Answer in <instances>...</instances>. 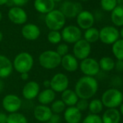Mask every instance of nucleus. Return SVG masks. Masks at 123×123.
<instances>
[{
    "instance_id": "nucleus-8",
    "label": "nucleus",
    "mask_w": 123,
    "mask_h": 123,
    "mask_svg": "<svg viewBox=\"0 0 123 123\" xmlns=\"http://www.w3.org/2000/svg\"><path fill=\"white\" fill-rule=\"evenodd\" d=\"M119 39V31L114 26H105L99 31V40L104 44L110 45Z\"/></svg>"
},
{
    "instance_id": "nucleus-47",
    "label": "nucleus",
    "mask_w": 123,
    "mask_h": 123,
    "mask_svg": "<svg viewBox=\"0 0 123 123\" xmlns=\"http://www.w3.org/2000/svg\"><path fill=\"white\" fill-rule=\"evenodd\" d=\"M119 36H121L122 39H123V28L119 31Z\"/></svg>"
},
{
    "instance_id": "nucleus-32",
    "label": "nucleus",
    "mask_w": 123,
    "mask_h": 123,
    "mask_svg": "<svg viewBox=\"0 0 123 123\" xmlns=\"http://www.w3.org/2000/svg\"><path fill=\"white\" fill-rule=\"evenodd\" d=\"M47 40L51 44L60 43L62 39L61 33L57 31H50L47 35Z\"/></svg>"
},
{
    "instance_id": "nucleus-3",
    "label": "nucleus",
    "mask_w": 123,
    "mask_h": 123,
    "mask_svg": "<svg viewBox=\"0 0 123 123\" xmlns=\"http://www.w3.org/2000/svg\"><path fill=\"white\" fill-rule=\"evenodd\" d=\"M101 101L104 106L108 109H116L122 104L123 94L117 88H109L103 93Z\"/></svg>"
},
{
    "instance_id": "nucleus-22",
    "label": "nucleus",
    "mask_w": 123,
    "mask_h": 123,
    "mask_svg": "<svg viewBox=\"0 0 123 123\" xmlns=\"http://www.w3.org/2000/svg\"><path fill=\"white\" fill-rule=\"evenodd\" d=\"M37 98L40 104L47 106L56 99V93L51 88H46L40 91Z\"/></svg>"
},
{
    "instance_id": "nucleus-26",
    "label": "nucleus",
    "mask_w": 123,
    "mask_h": 123,
    "mask_svg": "<svg viewBox=\"0 0 123 123\" xmlns=\"http://www.w3.org/2000/svg\"><path fill=\"white\" fill-rule=\"evenodd\" d=\"M100 70L105 72L111 71L115 66V62L110 56H103L100 59L98 62Z\"/></svg>"
},
{
    "instance_id": "nucleus-7",
    "label": "nucleus",
    "mask_w": 123,
    "mask_h": 123,
    "mask_svg": "<svg viewBox=\"0 0 123 123\" xmlns=\"http://www.w3.org/2000/svg\"><path fill=\"white\" fill-rule=\"evenodd\" d=\"M50 84V88L55 93H62L68 88L70 80L65 74L58 73L51 78Z\"/></svg>"
},
{
    "instance_id": "nucleus-13",
    "label": "nucleus",
    "mask_w": 123,
    "mask_h": 123,
    "mask_svg": "<svg viewBox=\"0 0 123 123\" xmlns=\"http://www.w3.org/2000/svg\"><path fill=\"white\" fill-rule=\"evenodd\" d=\"M78 28L83 30H87L93 27L95 21L93 15L87 10H82L76 17Z\"/></svg>"
},
{
    "instance_id": "nucleus-48",
    "label": "nucleus",
    "mask_w": 123,
    "mask_h": 123,
    "mask_svg": "<svg viewBox=\"0 0 123 123\" xmlns=\"http://www.w3.org/2000/svg\"><path fill=\"white\" fill-rule=\"evenodd\" d=\"M2 39H3V34H2V32L0 31V43L2 42Z\"/></svg>"
},
{
    "instance_id": "nucleus-9",
    "label": "nucleus",
    "mask_w": 123,
    "mask_h": 123,
    "mask_svg": "<svg viewBox=\"0 0 123 123\" xmlns=\"http://www.w3.org/2000/svg\"><path fill=\"white\" fill-rule=\"evenodd\" d=\"M79 68L85 76L93 77L100 71L98 62L91 57H88L82 60L79 64Z\"/></svg>"
},
{
    "instance_id": "nucleus-45",
    "label": "nucleus",
    "mask_w": 123,
    "mask_h": 123,
    "mask_svg": "<svg viewBox=\"0 0 123 123\" xmlns=\"http://www.w3.org/2000/svg\"><path fill=\"white\" fill-rule=\"evenodd\" d=\"M119 111L120 114L123 116V104H122L120 105V107H119Z\"/></svg>"
},
{
    "instance_id": "nucleus-52",
    "label": "nucleus",
    "mask_w": 123,
    "mask_h": 123,
    "mask_svg": "<svg viewBox=\"0 0 123 123\" xmlns=\"http://www.w3.org/2000/svg\"><path fill=\"white\" fill-rule=\"evenodd\" d=\"M43 123H51L50 122H43Z\"/></svg>"
},
{
    "instance_id": "nucleus-39",
    "label": "nucleus",
    "mask_w": 123,
    "mask_h": 123,
    "mask_svg": "<svg viewBox=\"0 0 123 123\" xmlns=\"http://www.w3.org/2000/svg\"><path fill=\"white\" fill-rule=\"evenodd\" d=\"M114 68H116V70L119 72L123 71V61L117 60V62H115Z\"/></svg>"
},
{
    "instance_id": "nucleus-51",
    "label": "nucleus",
    "mask_w": 123,
    "mask_h": 123,
    "mask_svg": "<svg viewBox=\"0 0 123 123\" xmlns=\"http://www.w3.org/2000/svg\"><path fill=\"white\" fill-rule=\"evenodd\" d=\"M80 1H83V2H86V1H88V0H80Z\"/></svg>"
},
{
    "instance_id": "nucleus-4",
    "label": "nucleus",
    "mask_w": 123,
    "mask_h": 123,
    "mask_svg": "<svg viewBox=\"0 0 123 123\" xmlns=\"http://www.w3.org/2000/svg\"><path fill=\"white\" fill-rule=\"evenodd\" d=\"M62 57L54 50H46L38 56L39 65L44 69L53 70L58 68L61 63Z\"/></svg>"
},
{
    "instance_id": "nucleus-30",
    "label": "nucleus",
    "mask_w": 123,
    "mask_h": 123,
    "mask_svg": "<svg viewBox=\"0 0 123 123\" xmlns=\"http://www.w3.org/2000/svg\"><path fill=\"white\" fill-rule=\"evenodd\" d=\"M7 123H28V119L23 114L18 111L8 115Z\"/></svg>"
},
{
    "instance_id": "nucleus-41",
    "label": "nucleus",
    "mask_w": 123,
    "mask_h": 123,
    "mask_svg": "<svg viewBox=\"0 0 123 123\" xmlns=\"http://www.w3.org/2000/svg\"><path fill=\"white\" fill-rule=\"evenodd\" d=\"M20 78L23 80L24 81H26L28 80L29 78V75H28V73H22L20 74Z\"/></svg>"
},
{
    "instance_id": "nucleus-15",
    "label": "nucleus",
    "mask_w": 123,
    "mask_h": 123,
    "mask_svg": "<svg viewBox=\"0 0 123 123\" xmlns=\"http://www.w3.org/2000/svg\"><path fill=\"white\" fill-rule=\"evenodd\" d=\"M39 93L40 86L37 82L33 80L26 83L22 90L23 96L27 100H33L37 98Z\"/></svg>"
},
{
    "instance_id": "nucleus-1",
    "label": "nucleus",
    "mask_w": 123,
    "mask_h": 123,
    "mask_svg": "<svg viewBox=\"0 0 123 123\" xmlns=\"http://www.w3.org/2000/svg\"><path fill=\"white\" fill-rule=\"evenodd\" d=\"M98 83L94 77L83 76L78 79L75 86V92L80 99H90L97 93Z\"/></svg>"
},
{
    "instance_id": "nucleus-28",
    "label": "nucleus",
    "mask_w": 123,
    "mask_h": 123,
    "mask_svg": "<svg viewBox=\"0 0 123 123\" xmlns=\"http://www.w3.org/2000/svg\"><path fill=\"white\" fill-rule=\"evenodd\" d=\"M111 51L117 60L123 61V39H118L112 44Z\"/></svg>"
},
{
    "instance_id": "nucleus-16",
    "label": "nucleus",
    "mask_w": 123,
    "mask_h": 123,
    "mask_svg": "<svg viewBox=\"0 0 123 123\" xmlns=\"http://www.w3.org/2000/svg\"><path fill=\"white\" fill-rule=\"evenodd\" d=\"M52 114L50 107L46 105H37L33 110V116L35 119L42 123L49 122Z\"/></svg>"
},
{
    "instance_id": "nucleus-20",
    "label": "nucleus",
    "mask_w": 123,
    "mask_h": 123,
    "mask_svg": "<svg viewBox=\"0 0 123 123\" xmlns=\"http://www.w3.org/2000/svg\"><path fill=\"white\" fill-rule=\"evenodd\" d=\"M64 118L67 123H80L82 119V112L75 106H70L65 110Z\"/></svg>"
},
{
    "instance_id": "nucleus-11",
    "label": "nucleus",
    "mask_w": 123,
    "mask_h": 123,
    "mask_svg": "<svg viewBox=\"0 0 123 123\" xmlns=\"http://www.w3.org/2000/svg\"><path fill=\"white\" fill-rule=\"evenodd\" d=\"M2 104L4 109L11 114L18 112L20 110L22 106V100L18 96L10 93L3 98Z\"/></svg>"
},
{
    "instance_id": "nucleus-49",
    "label": "nucleus",
    "mask_w": 123,
    "mask_h": 123,
    "mask_svg": "<svg viewBox=\"0 0 123 123\" xmlns=\"http://www.w3.org/2000/svg\"><path fill=\"white\" fill-rule=\"evenodd\" d=\"M53 1H54V2H60L62 1V0H53Z\"/></svg>"
},
{
    "instance_id": "nucleus-46",
    "label": "nucleus",
    "mask_w": 123,
    "mask_h": 123,
    "mask_svg": "<svg viewBox=\"0 0 123 123\" xmlns=\"http://www.w3.org/2000/svg\"><path fill=\"white\" fill-rule=\"evenodd\" d=\"M117 5H123V0H117Z\"/></svg>"
},
{
    "instance_id": "nucleus-29",
    "label": "nucleus",
    "mask_w": 123,
    "mask_h": 123,
    "mask_svg": "<svg viewBox=\"0 0 123 123\" xmlns=\"http://www.w3.org/2000/svg\"><path fill=\"white\" fill-rule=\"evenodd\" d=\"M103 108H104V105L101 99L98 98L92 99L88 104V109L91 114H98L102 111Z\"/></svg>"
},
{
    "instance_id": "nucleus-40",
    "label": "nucleus",
    "mask_w": 123,
    "mask_h": 123,
    "mask_svg": "<svg viewBox=\"0 0 123 123\" xmlns=\"http://www.w3.org/2000/svg\"><path fill=\"white\" fill-rule=\"evenodd\" d=\"M7 117L5 113L0 112V123H7Z\"/></svg>"
},
{
    "instance_id": "nucleus-23",
    "label": "nucleus",
    "mask_w": 123,
    "mask_h": 123,
    "mask_svg": "<svg viewBox=\"0 0 123 123\" xmlns=\"http://www.w3.org/2000/svg\"><path fill=\"white\" fill-rule=\"evenodd\" d=\"M101 119L103 123H119L121 114L117 109H108L104 112Z\"/></svg>"
},
{
    "instance_id": "nucleus-24",
    "label": "nucleus",
    "mask_w": 123,
    "mask_h": 123,
    "mask_svg": "<svg viewBox=\"0 0 123 123\" xmlns=\"http://www.w3.org/2000/svg\"><path fill=\"white\" fill-rule=\"evenodd\" d=\"M61 100L62 101L66 106H75L79 100L75 91L68 88L62 93H61Z\"/></svg>"
},
{
    "instance_id": "nucleus-2",
    "label": "nucleus",
    "mask_w": 123,
    "mask_h": 123,
    "mask_svg": "<svg viewBox=\"0 0 123 123\" xmlns=\"http://www.w3.org/2000/svg\"><path fill=\"white\" fill-rule=\"evenodd\" d=\"M34 59L33 56L26 51L19 53L12 62L13 69L18 73H28L33 67Z\"/></svg>"
},
{
    "instance_id": "nucleus-14",
    "label": "nucleus",
    "mask_w": 123,
    "mask_h": 123,
    "mask_svg": "<svg viewBox=\"0 0 123 123\" xmlns=\"http://www.w3.org/2000/svg\"><path fill=\"white\" fill-rule=\"evenodd\" d=\"M8 18L12 23L17 25H23L26 23L28 15L21 7H13L8 12Z\"/></svg>"
},
{
    "instance_id": "nucleus-19",
    "label": "nucleus",
    "mask_w": 123,
    "mask_h": 123,
    "mask_svg": "<svg viewBox=\"0 0 123 123\" xmlns=\"http://www.w3.org/2000/svg\"><path fill=\"white\" fill-rule=\"evenodd\" d=\"M12 62L6 56L0 54V78H7L13 71Z\"/></svg>"
},
{
    "instance_id": "nucleus-17",
    "label": "nucleus",
    "mask_w": 123,
    "mask_h": 123,
    "mask_svg": "<svg viewBox=\"0 0 123 123\" xmlns=\"http://www.w3.org/2000/svg\"><path fill=\"white\" fill-rule=\"evenodd\" d=\"M22 36L28 41H35L41 35V30L38 25L33 23H28L23 25L21 30Z\"/></svg>"
},
{
    "instance_id": "nucleus-50",
    "label": "nucleus",
    "mask_w": 123,
    "mask_h": 123,
    "mask_svg": "<svg viewBox=\"0 0 123 123\" xmlns=\"http://www.w3.org/2000/svg\"><path fill=\"white\" fill-rule=\"evenodd\" d=\"M2 12L0 11V21L2 20Z\"/></svg>"
},
{
    "instance_id": "nucleus-44",
    "label": "nucleus",
    "mask_w": 123,
    "mask_h": 123,
    "mask_svg": "<svg viewBox=\"0 0 123 123\" xmlns=\"http://www.w3.org/2000/svg\"><path fill=\"white\" fill-rule=\"evenodd\" d=\"M8 2H9V0H0V6H2L7 4Z\"/></svg>"
},
{
    "instance_id": "nucleus-25",
    "label": "nucleus",
    "mask_w": 123,
    "mask_h": 123,
    "mask_svg": "<svg viewBox=\"0 0 123 123\" xmlns=\"http://www.w3.org/2000/svg\"><path fill=\"white\" fill-rule=\"evenodd\" d=\"M111 12L112 23L118 27L123 26V5H117Z\"/></svg>"
},
{
    "instance_id": "nucleus-12",
    "label": "nucleus",
    "mask_w": 123,
    "mask_h": 123,
    "mask_svg": "<svg viewBox=\"0 0 123 123\" xmlns=\"http://www.w3.org/2000/svg\"><path fill=\"white\" fill-rule=\"evenodd\" d=\"M83 7L79 2L66 1L61 6L60 11L62 12L65 18H73L82 11Z\"/></svg>"
},
{
    "instance_id": "nucleus-6",
    "label": "nucleus",
    "mask_w": 123,
    "mask_h": 123,
    "mask_svg": "<svg viewBox=\"0 0 123 123\" xmlns=\"http://www.w3.org/2000/svg\"><path fill=\"white\" fill-rule=\"evenodd\" d=\"M62 39L67 43H75L82 38V31L76 25H70L65 27L61 32Z\"/></svg>"
},
{
    "instance_id": "nucleus-31",
    "label": "nucleus",
    "mask_w": 123,
    "mask_h": 123,
    "mask_svg": "<svg viewBox=\"0 0 123 123\" xmlns=\"http://www.w3.org/2000/svg\"><path fill=\"white\" fill-rule=\"evenodd\" d=\"M49 107L53 114H60L61 113L64 112L65 110L66 109V105L61 99H57V100L55 99L51 104V106Z\"/></svg>"
},
{
    "instance_id": "nucleus-27",
    "label": "nucleus",
    "mask_w": 123,
    "mask_h": 123,
    "mask_svg": "<svg viewBox=\"0 0 123 123\" xmlns=\"http://www.w3.org/2000/svg\"><path fill=\"white\" fill-rule=\"evenodd\" d=\"M84 39L89 43H93L99 40V31L93 27L86 30L84 33Z\"/></svg>"
},
{
    "instance_id": "nucleus-38",
    "label": "nucleus",
    "mask_w": 123,
    "mask_h": 123,
    "mask_svg": "<svg viewBox=\"0 0 123 123\" xmlns=\"http://www.w3.org/2000/svg\"><path fill=\"white\" fill-rule=\"evenodd\" d=\"M10 1L12 2L13 5H15V7H22L25 5L29 0H10Z\"/></svg>"
},
{
    "instance_id": "nucleus-35",
    "label": "nucleus",
    "mask_w": 123,
    "mask_h": 123,
    "mask_svg": "<svg viewBox=\"0 0 123 123\" xmlns=\"http://www.w3.org/2000/svg\"><path fill=\"white\" fill-rule=\"evenodd\" d=\"M56 52L61 56L62 57L68 54H69V46L67 43H59L56 46Z\"/></svg>"
},
{
    "instance_id": "nucleus-5",
    "label": "nucleus",
    "mask_w": 123,
    "mask_h": 123,
    "mask_svg": "<svg viewBox=\"0 0 123 123\" xmlns=\"http://www.w3.org/2000/svg\"><path fill=\"white\" fill-rule=\"evenodd\" d=\"M66 18L60 10H54L47 13L45 17V23L50 31H57L62 29L65 26Z\"/></svg>"
},
{
    "instance_id": "nucleus-21",
    "label": "nucleus",
    "mask_w": 123,
    "mask_h": 123,
    "mask_svg": "<svg viewBox=\"0 0 123 123\" xmlns=\"http://www.w3.org/2000/svg\"><path fill=\"white\" fill-rule=\"evenodd\" d=\"M33 5L36 11L46 15L54 10L55 2L53 0H35Z\"/></svg>"
},
{
    "instance_id": "nucleus-18",
    "label": "nucleus",
    "mask_w": 123,
    "mask_h": 123,
    "mask_svg": "<svg viewBox=\"0 0 123 123\" xmlns=\"http://www.w3.org/2000/svg\"><path fill=\"white\" fill-rule=\"evenodd\" d=\"M60 65L65 70L69 73H74L79 68L78 60L71 54H68L62 57Z\"/></svg>"
},
{
    "instance_id": "nucleus-37",
    "label": "nucleus",
    "mask_w": 123,
    "mask_h": 123,
    "mask_svg": "<svg viewBox=\"0 0 123 123\" xmlns=\"http://www.w3.org/2000/svg\"><path fill=\"white\" fill-rule=\"evenodd\" d=\"M49 122H50L51 123H61L62 117L58 114H52Z\"/></svg>"
},
{
    "instance_id": "nucleus-10",
    "label": "nucleus",
    "mask_w": 123,
    "mask_h": 123,
    "mask_svg": "<svg viewBox=\"0 0 123 123\" xmlns=\"http://www.w3.org/2000/svg\"><path fill=\"white\" fill-rule=\"evenodd\" d=\"M91 51V46L84 38H81L74 43L73 48V54L78 60H83L88 57Z\"/></svg>"
},
{
    "instance_id": "nucleus-36",
    "label": "nucleus",
    "mask_w": 123,
    "mask_h": 123,
    "mask_svg": "<svg viewBox=\"0 0 123 123\" xmlns=\"http://www.w3.org/2000/svg\"><path fill=\"white\" fill-rule=\"evenodd\" d=\"M88 101L86 100V99H80L79 98V100L78 101L76 105H75V107L79 110L81 112L83 111H86V109H88Z\"/></svg>"
},
{
    "instance_id": "nucleus-43",
    "label": "nucleus",
    "mask_w": 123,
    "mask_h": 123,
    "mask_svg": "<svg viewBox=\"0 0 123 123\" xmlns=\"http://www.w3.org/2000/svg\"><path fill=\"white\" fill-rule=\"evenodd\" d=\"M5 88V84H4V82L2 81V80L0 78V93H1L3 89Z\"/></svg>"
},
{
    "instance_id": "nucleus-33",
    "label": "nucleus",
    "mask_w": 123,
    "mask_h": 123,
    "mask_svg": "<svg viewBox=\"0 0 123 123\" xmlns=\"http://www.w3.org/2000/svg\"><path fill=\"white\" fill-rule=\"evenodd\" d=\"M101 6L106 12H111L117 6V0H101Z\"/></svg>"
},
{
    "instance_id": "nucleus-42",
    "label": "nucleus",
    "mask_w": 123,
    "mask_h": 123,
    "mask_svg": "<svg viewBox=\"0 0 123 123\" xmlns=\"http://www.w3.org/2000/svg\"><path fill=\"white\" fill-rule=\"evenodd\" d=\"M43 86L46 88H50V80H45L43 81Z\"/></svg>"
},
{
    "instance_id": "nucleus-34",
    "label": "nucleus",
    "mask_w": 123,
    "mask_h": 123,
    "mask_svg": "<svg viewBox=\"0 0 123 123\" xmlns=\"http://www.w3.org/2000/svg\"><path fill=\"white\" fill-rule=\"evenodd\" d=\"M82 123H103L101 117L98 114H90L87 115L83 120Z\"/></svg>"
}]
</instances>
